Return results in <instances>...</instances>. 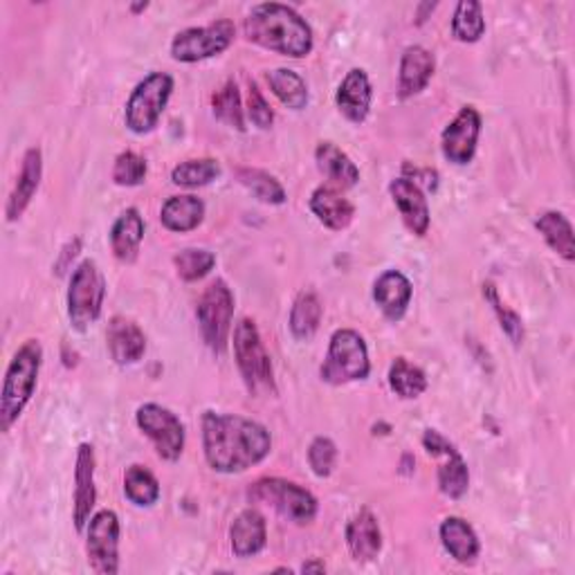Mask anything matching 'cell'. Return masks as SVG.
I'll use <instances>...</instances> for the list:
<instances>
[{
	"label": "cell",
	"instance_id": "obj_28",
	"mask_svg": "<svg viewBox=\"0 0 575 575\" xmlns=\"http://www.w3.org/2000/svg\"><path fill=\"white\" fill-rule=\"evenodd\" d=\"M205 218V203L198 196H171L160 209V220L169 232H192L196 230Z\"/></svg>",
	"mask_w": 575,
	"mask_h": 575
},
{
	"label": "cell",
	"instance_id": "obj_16",
	"mask_svg": "<svg viewBox=\"0 0 575 575\" xmlns=\"http://www.w3.org/2000/svg\"><path fill=\"white\" fill-rule=\"evenodd\" d=\"M389 194L403 216V223L407 226V230L416 237H425L429 230V205L427 198L423 194V189L418 187V183H414L407 175H401V179L391 181L389 185Z\"/></svg>",
	"mask_w": 575,
	"mask_h": 575
},
{
	"label": "cell",
	"instance_id": "obj_9",
	"mask_svg": "<svg viewBox=\"0 0 575 575\" xmlns=\"http://www.w3.org/2000/svg\"><path fill=\"white\" fill-rule=\"evenodd\" d=\"M248 497L252 502L273 506L279 515L301 526L311 524L318 517V499L295 481H286L279 476L258 479L250 488Z\"/></svg>",
	"mask_w": 575,
	"mask_h": 575
},
{
	"label": "cell",
	"instance_id": "obj_17",
	"mask_svg": "<svg viewBox=\"0 0 575 575\" xmlns=\"http://www.w3.org/2000/svg\"><path fill=\"white\" fill-rule=\"evenodd\" d=\"M371 100H373V91H371L369 74L363 68L348 70L335 95L340 113L353 124H363L369 117Z\"/></svg>",
	"mask_w": 575,
	"mask_h": 575
},
{
	"label": "cell",
	"instance_id": "obj_41",
	"mask_svg": "<svg viewBox=\"0 0 575 575\" xmlns=\"http://www.w3.org/2000/svg\"><path fill=\"white\" fill-rule=\"evenodd\" d=\"M335 461H337V448L333 440L329 436H318L311 448H308V463H311L313 472L324 479L333 472Z\"/></svg>",
	"mask_w": 575,
	"mask_h": 575
},
{
	"label": "cell",
	"instance_id": "obj_34",
	"mask_svg": "<svg viewBox=\"0 0 575 575\" xmlns=\"http://www.w3.org/2000/svg\"><path fill=\"white\" fill-rule=\"evenodd\" d=\"M220 175V164L214 158H198V160H185L171 171V183L185 187V189H198L209 183H214Z\"/></svg>",
	"mask_w": 575,
	"mask_h": 575
},
{
	"label": "cell",
	"instance_id": "obj_32",
	"mask_svg": "<svg viewBox=\"0 0 575 575\" xmlns=\"http://www.w3.org/2000/svg\"><path fill=\"white\" fill-rule=\"evenodd\" d=\"M124 495L130 504L149 508L160 499V483L156 474L145 465H130L124 474Z\"/></svg>",
	"mask_w": 575,
	"mask_h": 575
},
{
	"label": "cell",
	"instance_id": "obj_8",
	"mask_svg": "<svg viewBox=\"0 0 575 575\" xmlns=\"http://www.w3.org/2000/svg\"><path fill=\"white\" fill-rule=\"evenodd\" d=\"M196 318L207 346L220 356L228 348L234 320V292L223 279H216L205 288L198 299Z\"/></svg>",
	"mask_w": 575,
	"mask_h": 575
},
{
	"label": "cell",
	"instance_id": "obj_33",
	"mask_svg": "<svg viewBox=\"0 0 575 575\" xmlns=\"http://www.w3.org/2000/svg\"><path fill=\"white\" fill-rule=\"evenodd\" d=\"M389 387L395 395L412 401L418 398L427 389V376L421 367L412 365L407 358H395L389 367Z\"/></svg>",
	"mask_w": 575,
	"mask_h": 575
},
{
	"label": "cell",
	"instance_id": "obj_6",
	"mask_svg": "<svg viewBox=\"0 0 575 575\" xmlns=\"http://www.w3.org/2000/svg\"><path fill=\"white\" fill-rule=\"evenodd\" d=\"M106 299V281L97 263L85 258L72 271L68 288V320L77 331L91 329L100 315Z\"/></svg>",
	"mask_w": 575,
	"mask_h": 575
},
{
	"label": "cell",
	"instance_id": "obj_24",
	"mask_svg": "<svg viewBox=\"0 0 575 575\" xmlns=\"http://www.w3.org/2000/svg\"><path fill=\"white\" fill-rule=\"evenodd\" d=\"M268 542V526H265V517L254 510L245 508L239 513L230 528V544L237 557H252L265 549Z\"/></svg>",
	"mask_w": 575,
	"mask_h": 575
},
{
	"label": "cell",
	"instance_id": "obj_30",
	"mask_svg": "<svg viewBox=\"0 0 575 575\" xmlns=\"http://www.w3.org/2000/svg\"><path fill=\"white\" fill-rule=\"evenodd\" d=\"M322 301L320 297L313 292V290H303L295 303H292V311H290V333L297 337V340H311L318 329H320V322H322Z\"/></svg>",
	"mask_w": 575,
	"mask_h": 575
},
{
	"label": "cell",
	"instance_id": "obj_29",
	"mask_svg": "<svg viewBox=\"0 0 575 575\" xmlns=\"http://www.w3.org/2000/svg\"><path fill=\"white\" fill-rule=\"evenodd\" d=\"M536 228L542 234V239L547 241V245L560 254L564 261H573L575 258V241H573V228L568 223V218L560 211H544L538 220H536Z\"/></svg>",
	"mask_w": 575,
	"mask_h": 575
},
{
	"label": "cell",
	"instance_id": "obj_23",
	"mask_svg": "<svg viewBox=\"0 0 575 575\" xmlns=\"http://www.w3.org/2000/svg\"><path fill=\"white\" fill-rule=\"evenodd\" d=\"M311 211L318 216L322 226L342 232L353 223L356 207L333 185H322L311 196Z\"/></svg>",
	"mask_w": 575,
	"mask_h": 575
},
{
	"label": "cell",
	"instance_id": "obj_5",
	"mask_svg": "<svg viewBox=\"0 0 575 575\" xmlns=\"http://www.w3.org/2000/svg\"><path fill=\"white\" fill-rule=\"evenodd\" d=\"M371 373L369 348L365 337L353 329H340L333 333L326 360L320 376L329 384H346L356 380H367Z\"/></svg>",
	"mask_w": 575,
	"mask_h": 575
},
{
	"label": "cell",
	"instance_id": "obj_10",
	"mask_svg": "<svg viewBox=\"0 0 575 575\" xmlns=\"http://www.w3.org/2000/svg\"><path fill=\"white\" fill-rule=\"evenodd\" d=\"M237 36V27L230 19L214 21L205 27H189L173 36L171 57L181 64H198L223 55Z\"/></svg>",
	"mask_w": 575,
	"mask_h": 575
},
{
	"label": "cell",
	"instance_id": "obj_45",
	"mask_svg": "<svg viewBox=\"0 0 575 575\" xmlns=\"http://www.w3.org/2000/svg\"><path fill=\"white\" fill-rule=\"evenodd\" d=\"M149 8V3H138V5H130L133 12H145Z\"/></svg>",
	"mask_w": 575,
	"mask_h": 575
},
{
	"label": "cell",
	"instance_id": "obj_42",
	"mask_svg": "<svg viewBox=\"0 0 575 575\" xmlns=\"http://www.w3.org/2000/svg\"><path fill=\"white\" fill-rule=\"evenodd\" d=\"M248 117L258 128H271L275 122V113L271 104L265 102L263 93L258 91V85L254 81H250V88H248Z\"/></svg>",
	"mask_w": 575,
	"mask_h": 575
},
{
	"label": "cell",
	"instance_id": "obj_25",
	"mask_svg": "<svg viewBox=\"0 0 575 575\" xmlns=\"http://www.w3.org/2000/svg\"><path fill=\"white\" fill-rule=\"evenodd\" d=\"M142 241H145V218L136 207H128L117 216L111 230L113 254L122 263H133L140 254Z\"/></svg>",
	"mask_w": 575,
	"mask_h": 575
},
{
	"label": "cell",
	"instance_id": "obj_35",
	"mask_svg": "<svg viewBox=\"0 0 575 575\" xmlns=\"http://www.w3.org/2000/svg\"><path fill=\"white\" fill-rule=\"evenodd\" d=\"M237 175H239L241 185L248 187L261 203H268V205H284L286 203V189L273 173L263 171V169L245 166V169H239Z\"/></svg>",
	"mask_w": 575,
	"mask_h": 575
},
{
	"label": "cell",
	"instance_id": "obj_27",
	"mask_svg": "<svg viewBox=\"0 0 575 575\" xmlns=\"http://www.w3.org/2000/svg\"><path fill=\"white\" fill-rule=\"evenodd\" d=\"M315 160L320 171L326 175L333 187L350 189L360 183V169L337 145L320 142L315 149Z\"/></svg>",
	"mask_w": 575,
	"mask_h": 575
},
{
	"label": "cell",
	"instance_id": "obj_13",
	"mask_svg": "<svg viewBox=\"0 0 575 575\" xmlns=\"http://www.w3.org/2000/svg\"><path fill=\"white\" fill-rule=\"evenodd\" d=\"M138 427L151 438L156 452L164 461H179L185 450V425L171 410L147 403L136 414Z\"/></svg>",
	"mask_w": 575,
	"mask_h": 575
},
{
	"label": "cell",
	"instance_id": "obj_21",
	"mask_svg": "<svg viewBox=\"0 0 575 575\" xmlns=\"http://www.w3.org/2000/svg\"><path fill=\"white\" fill-rule=\"evenodd\" d=\"M41 179H43V153H41V149L32 147L23 156L21 173H19L16 185L10 194L8 207H5V216H8L10 223H14V220H19L25 214L34 194L41 187Z\"/></svg>",
	"mask_w": 575,
	"mask_h": 575
},
{
	"label": "cell",
	"instance_id": "obj_39",
	"mask_svg": "<svg viewBox=\"0 0 575 575\" xmlns=\"http://www.w3.org/2000/svg\"><path fill=\"white\" fill-rule=\"evenodd\" d=\"M147 160L142 156H138L136 151H124L115 158V166H113V181L119 187H138L145 183L147 179Z\"/></svg>",
	"mask_w": 575,
	"mask_h": 575
},
{
	"label": "cell",
	"instance_id": "obj_3",
	"mask_svg": "<svg viewBox=\"0 0 575 575\" xmlns=\"http://www.w3.org/2000/svg\"><path fill=\"white\" fill-rule=\"evenodd\" d=\"M43 365V346L38 340H27L16 353L8 367L3 395H0V429L5 434L21 418L23 410L32 401L38 371Z\"/></svg>",
	"mask_w": 575,
	"mask_h": 575
},
{
	"label": "cell",
	"instance_id": "obj_19",
	"mask_svg": "<svg viewBox=\"0 0 575 575\" xmlns=\"http://www.w3.org/2000/svg\"><path fill=\"white\" fill-rule=\"evenodd\" d=\"M436 70L434 55L423 46L405 48L401 57V70H398V97L410 100L421 95L432 81Z\"/></svg>",
	"mask_w": 575,
	"mask_h": 575
},
{
	"label": "cell",
	"instance_id": "obj_4",
	"mask_svg": "<svg viewBox=\"0 0 575 575\" xmlns=\"http://www.w3.org/2000/svg\"><path fill=\"white\" fill-rule=\"evenodd\" d=\"M234 358L239 365V371L243 376V382L250 393L254 395H268L277 393L275 387V369L268 350L263 346L261 333L254 324V320L243 318L234 326Z\"/></svg>",
	"mask_w": 575,
	"mask_h": 575
},
{
	"label": "cell",
	"instance_id": "obj_40",
	"mask_svg": "<svg viewBox=\"0 0 575 575\" xmlns=\"http://www.w3.org/2000/svg\"><path fill=\"white\" fill-rule=\"evenodd\" d=\"M483 297H485V301L493 303V311L497 313V320H499V324H502V331L510 337V342H513L515 346H519V344L524 342V322H521V318H519L515 311H510V308L502 301L495 284L488 281V284L483 286Z\"/></svg>",
	"mask_w": 575,
	"mask_h": 575
},
{
	"label": "cell",
	"instance_id": "obj_18",
	"mask_svg": "<svg viewBox=\"0 0 575 575\" xmlns=\"http://www.w3.org/2000/svg\"><path fill=\"white\" fill-rule=\"evenodd\" d=\"M106 342L111 358L119 365H136L142 360L147 350V335L145 331L128 318H113L106 329Z\"/></svg>",
	"mask_w": 575,
	"mask_h": 575
},
{
	"label": "cell",
	"instance_id": "obj_14",
	"mask_svg": "<svg viewBox=\"0 0 575 575\" xmlns=\"http://www.w3.org/2000/svg\"><path fill=\"white\" fill-rule=\"evenodd\" d=\"M481 136V115L474 106H463L457 117L446 126L440 136V151L444 158L457 166L472 162Z\"/></svg>",
	"mask_w": 575,
	"mask_h": 575
},
{
	"label": "cell",
	"instance_id": "obj_15",
	"mask_svg": "<svg viewBox=\"0 0 575 575\" xmlns=\"http://www.w3.org/2000/svg\"><path fill=\"white\" fill-rule=\"evenodd\" d=\"M97 504L95 488V450L91 444H81L77 450V468H74V526L77 530H85L88 521L93 517V508Z\"/></svg>",
	"mask_w": 575,
	"mask_h": 575
},
{
	"label": "cell",
	"instance_id": "obj_31",
	"mask_svg": "<svg viewBox=\"0 0 575 575\" xmlns=\"http://www.w3.org/2000/svg\"><path fill=\"white\" fill-rule=\"evenodd\" d=\"M273 95L290 111H303L308 106V85L306 81L288 68H277L265 74Z\"/></svg>",
	"mask_w": 575,
	"mask_h": 575
},
{
	"label": "cell",
	"instance_id": "obj_2",
	"mask_svg": "<svg viewBox=\"0 0 575 575\" xmlns=\"http://www.w3.org/2000/svg\"><path fill=\"white\" fill-rule=\"evenodd\" d=\"M243 32L256 46L290 59H303L313 50L311 25L292 8L281 3L254 5L243 23Z\"/></svg>",
	"mask_w": 575,
	"mask_h": 575
},
{
	"label": "cell",
	"instance_id": "obj_22",
	"mask_svg": "<svg viewBox=\"0 0 575 575\" xmlns=\"http://www.w3.org/2000/svg\"><path fill=\"white\" fill-rule=\"evenodd\" d=\"M412 295H414L412 281L398 271L382 273L373 286V299L382 315L391 322H401L405 318Z\"/></svg>",
	"mask_w": 575,
	"mask_h": 575
},
{
	"label": "cell",
	"instance_id": "obj_20",
	"mask_svg": "<svg viewBox=\"0 0 575 575\" xmlns=\"http://www.w3.org/2000/svg\"><path fill=\"white\" fill-rule=\"evenodd\" d=\"M346 547L353 560H358V562H371L380 555L382 530H380L378 517L369 508H363L346 524Z\"/></svg>",
	"mask_w": 575,
	"mask_h": 575
},
{
	"label": "cell",
	"instance_id": "obj_37",
	"mask_svg": "<svg viewBox=\"0 0 575 575\" xmlns=\"http://www.w3.org/2000/svg\"><path fill=\"white\" fill-rule=\"evenodd\" d=\"M173 265L183 281H200L214 271L216 254L203 248H187L181 254H175Z\"/></svg>",
	"mask_w": 575,
	"mask_h": 575
},
{
	"label": "cell",
	"instance_id": "obj_26",
	"mask_svg": "<svg viewBox=\"0 0 575 575\" xmlns=\"http://www.w3.org/2000/svg\"><path fill=\"white\" fill-rule=\"evenodd\" d=\"M440 544L459 562V564H472L479 557L481 544L474 533V528L461 519V517H448L444 519L438 528Z\"/></svg>",
	"mask_w": 575,
	"mask_h": 575
},
{
	"label": "cell",
	"instance_id": "obj_36",
	"mask_svg": "<svg viewBox=\"0 0 575 575\" xmlns=\"http://www.w3.org/2000/svg\"><path fill=\"white\" fill-rule=\"evenodd\" d=\"M485 32L483 8L476 0H461L455 10L452 19V34L461 43H476Z\"/></svg>",
	"mask_w": 575,
	"mask_h": 575
},
{
	"label": "cell",
	"instance_id": "obj_44",
	"mask_svg": "<svg viewBox=\"0 0 575 575\" xmlns=\"http://www.w3.org/2000/svg\"><path fill=\"white\" fill-rule=\"evenodd\" d=\"M301 571H303V573H311V571L324 573V571H326V564H324V562H306V564L301 566Z\"/></svg>",
	"mask_w": 575,
	"mask_h": 575
},
{
	"label": "cell",
	"instance_id": "obj_11",
	"mask_svg": "<svg viewBox=\"0 0 575 575\" xmlns=\"http://www.w3.org/2000/svg\"><path fill=\"white\" fill-rule=\"evenodd\" d=\"M423 448L438 461V488L450 499H461L470 488V470L452 440L438 429H425Z\"/></svg>",
	"mask_w": 575,
	"mask_h": 575
},
{
	"label": "cell",
	"instance_id": "obj_7",
	"mask_svg": "<svg viewBox=\"0 0 575 575\" xmlns=\"http://www.w3.org/2000/svg\"><path fill=\"white\" fill-rule=\"evenodd\" d=\"M173 93V77L166 72H151L149 77H145L136 88H133V93L126 102V111H124V119L128 130L136 133V136H145V133H151L169 100Z\"/></svg>",
	"mask_w": 575,
	"mask_h": 575
},
{
	"label": "cell",
	"instance_id": "obj_1",
	"mask_svg": "<svg viewBox=\"0 0 575 575\" xmlns=\"http://www.w3.org/2000/svg\"><path fill=\"white\" fill-rule=\"evenodd\" d=\"M203 450L214 472L239 474L258 465L271 455L273 436L252 418L239 414L205 412Z\"/></svg>",
	"mask_w": 575,
	"mask_h": 575
},
{
	"label": "cell",
	"instance_id": "obj_43",
	"mask_svg": "<svg viewBox=\"0 0 575 575\" xmlns=\"http://www.w3.org/2000/svg\"><path fill=\"white\" fill-rule=\"evenodd\" d=\"M79 252H81V239H72V241L61 250V256H59V261L55 263L57 275H64V273L70 268L72 261L77 258Z\"/></svg>",
	"mask_w": 575,
	"mask_h": 575
},
{
	"label": "cell",
	"instance_id": "obj_12",
	"mask_svg": "<svg viewBox=\"0 0 575 575\" xmlns=\"http://www.w3.org/2000/svg\"><path fill=\"white\" fill-rule=\"evenodd\" d=\"M119 517L113 510H100L85 526L88 564L100 575H115L119 571Z\"/></svg>",
	"mask_w": 575,
	"mask_h": 575
},
{
	"label": "cell",
	"instance_id": "obj_38",
	"mask_svg": "<svg viewBox=\"0 0 575 575\" xmlns=\"http://www.w3.org/2000/svg\"><path fill=\"white\" fill-rule=\"evenodd\" d=\"M211 106H214V115L220 122H226L228 126L237 130H245L243 104H241V95H239V88L234 81H228L223 88H220V91L214 93Z\"/></svg>",
	"mask_w": 575,
	"mask_h": 575
}]
</instances>
